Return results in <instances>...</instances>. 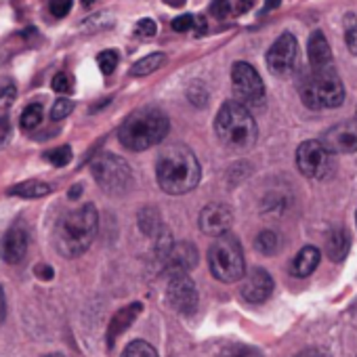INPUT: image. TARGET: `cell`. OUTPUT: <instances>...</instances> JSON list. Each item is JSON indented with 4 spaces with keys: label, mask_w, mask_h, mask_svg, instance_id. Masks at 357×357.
I'll list each match as a JSON object with an SVG mask.
<instances>
[{
    "label": "cell",
    "mask_w": 357,
    "mask_h": 357,
    "mask_svg": "<svg viewBox=\"0 0 357 357\" xmlns=\"http://www.w3.org/2000/svg\"><path fill=\"white\" fill-rule=\"evenodd\" d=\"M155 178L162 192L170 196L188 194L200 183V162L190 147L181 143L170 145L158 155Z\"/></svg>",
    "instance_id": "6da1fadb"
},
{
    "label": "cell",
    "mask_w": 357,
    "mask_h": 357,
    "mask_svg": "<svg viewBox=\"0 0 357 357\" xmlns=\"http://www.w3.org/2000/svg\"><path fill=\"white\" fill-rule=\"evenodd\" d=\"M97 227H99V217L93 204H82L80 208L66 213L59 219L53 236L57 252L63 255L66 259H76L84 255L97 236Z\"/></svg>",
    "instance_id": "7a4b0ae2"
},
{
    "label": "cell",
    "mask_w": 357,
    "mask_h": 357,
    "mask_svg": "<svg viewBox=\"0 0 357 357\" xmlns=\"http://www.w3.org/2000/svg\"><path fill=\"white\" fill-rule=\"evenodd\" d=\"M168 128L170 122L164 112H160L158 107H141L122 122L118 139L126 149L141 151L162 143L168 135Z\"/></svg>",
    "instance_id": "3957f363"
},
{
    "label": "cell",
    "mask_w": 357,
    "mask_h": 357,
    "mask_svg": "<svg viewBox=\"0 0 357 357\" xmlns=\"http://www.w3.org/2000/svg\"><path fill=\"white\" fill-rule=\"evenodd\" d=\"M219 141L227 149H250L257 143V122L252 114L238 101H227L215 120Z\"/></svg>",
    "instance_id": "277c9868"
},
{
    "label": "cell",
    "mask_w": 357,
    "mask_h": 357,
    "mask_svg": "<svg viewBox=\"0 0 357 357\" xmlns=\"http://www.w3.org/2000/svg\"><path fill=\"white\" fill-rule=\"evenodd\" d=\"M208 267L211 273L225 284H234L244 278V252L240 240L234 234L227 231L213 242V246L208 248Z\"/></svg>",
    "instance_id": "5b68a950"
},
{
    "label": "cell",
    "mask_w": 357,
    "mask_h": 357,
    "mask_svg": "<svg viewBox=\"0 0 357 357\" xmlns=\"http://www.w3.org/2000/svg\"><path fill=\"white\" fill-rule=\"evenodd\" d=\"M303 103L311 109H332L338 107L344 101V86L338 78V74L328 68L313 70L301 91Z\"/></svg>",
    "instance_id": "8992f818"
},
{
    "label": "cell",
    "mask_w": 357,
    "mask_h": 357,
    "mask_svg": "<svg viewBox=\"0 0 357 357\" xmlns=\"http://www.w3.org/2000/svg\"><path fill=\"white\" fill-rule=\"evenodd\" d=\"M91 172L95 176L97 185L109 196L126 194L132 185V170L128 162L114 153L97 155L91 164Z\"/></svg>",
    "instance_id": "52a82bcc"
},
{
    "label": "cell",
    "mask_w": 357,
    "mask_h": 357,
    "mask_svg": "<svg viewBox=\"0 0 357 357\" xmlns=\"http://www.w3.org/2000/svg\"><path fill=\"white\" fill-rule=\"evenodd\" d=\"M296 166L309 178H326L332 172V151L321 141H305L296 149Z\"/></svg>",
    "instance_id": "ba28073f"
},
{
    "label": "cell",
    "mask_w": 357,
    "mask_h": 357,
    "mask_svg": "<svg viewBox=\"0 0 357 357\" xmlns=\"http://www.w3.org/2000/svg\"><path fill=\"white\" fill-rule=\"evenodd\" d=\"M166 296H168V305L181 315H194L198 309V288L188 273L170 278Z\"/></svg>",
    "instance_id": "9c48e42d"
},
{
    "label": "cell",
    "mask_w": 357,
    "mask_h": 357,
    "mask_svg": "<svg viewBox=\"0 0 357 357\" xmlns=\"http://www.w3.org/2000/svg\"><path fill=\"white\" fill-rule=\"evenodd\" d=\"M298 55V45L296 38L290 32H284L269 49L267 53V66L275 76H286L292 72Z\"/></svg>",
    "instance_id": "30bf717a"
},
{
    "label": "cell",
    "mask_w": 357,
    "mask_h": 357,
    "mask_svg": "<svg viewBox=\"0 0 357 357\" xmlns=\"http://www.w3.org/2000/svg\"><path fill=\"white\" fill-rule=\"evenodd\" d=\"M231 80L236 86V93L244 99V101H259L265 93V84L259 76V72L246 63V61H238L231 70Z\"/></svg>",
    "instance_id": "8fae6325"
},
{
    "label": "cell",
    "mask_w": 357,
    "mask_h": 357,
    "mask_svg": "<svg viewBox=\"0 0 357 357\" xmlns=\"http://www.w3.org/2000/svg\"><path fill=\"white\" fill-rule=\"evenodd\" d=\"M30 248V231L24 223H15L0 240V257L9 265H17L26 259Z\"/></svg>",
    "instance_id": "7c38bea8"
},
{
    "label": "cell",
    "mask_w": 357,
    "mask_h": 357,
    "mask_svg": "<svg viewBox=\"0 0 357 357\" xmlns=\"http://www.w3.org/2000/svg\"><path fill=\"white\" fill-rule=\"evenodd\" d=\"M321 143L332 153H353L357 151V120H347L328 128L321 137Z\"/></svg>",
    "instance_id": "4fadbf2b"
},
{
    "label": "cell",
    "mask_w": 357,
    "mask_h": 357,
    "mask_svg": "<svg viewBox=\"0 0 357 357\" xmlns=\"http://www.w3.org/2000/svg\"><path fill=\"white\" fill-rule=\"evenodd\" d=\"M242 280L244 282L240 286V292H242V298L246 303H250V305L265 303L271 296V292H273V278L265 269H261V267H255Z\"/></svg>",
    "instance_id": "5bb4252c"
},
{
    "label": "cell",
    "mask_w": 357,
    "mask_h": 357,
    "mask_svg": "<svg viewBox=\"0 0 357 357\" xmlns=\"http://www.w3.org/2000/svg\"><path fill=\"white\" fill-rule=\"evenodd\" d=\"M231 223H234V213L225 204L213 202V204L204 206L202 213H200V229L206 236L219 238V236L229 231Z\"/></svg>",
    "instance_id": "9a60e30c"
},
{
    "label": "cell",
    "mask_w": 357,
    "mask_h": 357,
    "mask_svg": "<svg viewBox=\"0 0 357 357\" xmlns=\"http://www.w3.org/2000/svg\"><path fill=\"white\" fill-rule=\"evenodd\" d=\"M196 265H198V248L192 242H178L172 244L162 269L172 278V275L190 273Z\"/></svg>",
    "instance_id": "2e32d148"
},
{
    "label": "cell",
    "mask_w": 357,
    "mask_h": 357,
    "mask_svg": "<svg viewBox=\"0 0 357 357\" xmlns=\"http://www.w3.org/2000/svg\"><path fill=\"white\" fill-rule=\"evenodd\" d=\"M141 309H143L141 303H130V305L122 307L118 313H114V317H112V321L107 326V347L109 349L116 344L118 336L124 334L128 330V326L137 319V315L141 313Z\"/></svg>",
    "instance_id": "e0dca14e"
},
{
    "label": "cell",
    "mask_w": 357,
    "mask_h": 357,
    "mask_svg": "<svg viewBox=\"0 0 357 357\" xmlns=\"http://www.w3.org/2000/svg\"><path fill=\"white\" fill-rule=\"evenodd\" d=\"M307 53H309V63L313 70L328 68L332 63V51L321 32H313L307 43Z\"/></svg>",
    "instance_id": "ac0fdd59"
},
{
    "label": "cell",
    "mask_w": 357,
    "mask_h": 357,
    "mask_svg": "<svg viewBox=\"0 0 357 357\" xmlns=\"http://www.w3.org/2000/svg\"><path fill=\"white\" fill-rule=\"evenodd\" d=\"M319 259H321V255H319V250L315 246H305L294 257V261L290 265V273L294 278H307V275H311L317 269Z\"/></svg>",
    "instance_id": "d6986e66"
},
{
    "label": "cell",
    "mask_w": 357,
    "mask_h": 357,
    "mask_svg": "<svg viewBox=\"0 0 357 357\" xmlns=\"http://www.w3.org/2000/svg\"><path fill=\"white\" fill-rule=\"evenodd\" d=\"M349 248H351V238H349V231L338 227V229H332L328 240H326V255L338 263L342 261L347 255H349Z\"/></svg>",
    "instance_id": "ffe728a7"
},
{
    "label": "cell",
    "mask_w": 357,
    "mask_h": 357,
    "mask_svg": "<svg viewBox=\"0 0 357 357\" xmlns=\"http://www.w3.org/2000/svg\"><path fill=\"white\" fill-rule=\"evenodd\" d=\"M49 194H51V185H47L43 181H24V183L9 190V196H20V198H26V200L45 198Z\"/></svg>",
    "instance_id": "44dd1931"
},
{
    "label": "cell",
    "mask_w": 357,
    "mask_h": 357,
    "mask_svg": "<svg viewBox=\"0 0 357 357\" xmlns=\"http://www.w3.org/2000/svg\"><path fill=\"white\" fill-rule=\"evenodd\" d=\"M139 227H141V231H143L145 236L155 238V236L164 229V225H162V217H160L158 208H153V206L143 208V211L139 213Z\"/></svg>",
    "instance_id": "7402d4cb"
},
{
    "label": "cell",
    "mask_w": 357,
    "mask_h": 357,
    "mask_svg": "<svg viewBox=\"0 0 357 357\" xmlns=\"http://www.w3.org/2000/svg\"><path fill=\"white\" fill-rule=\"evenodd\" d=\"M280 246H282V240H280V236H278L275 231H271V229L261 231V234L257 236V240H255V248H257L261 255H265V257L275 255V252L280 250Z\"/></svg>",
    "instance_id": "603a6c76"
},
{
    "label": "cell",
    "mask_w": 357,
    "mask_h": 357,
    "mask_svg": "<svg viewBox=\"0 0 357 357\" xmlns=\"http://www.w3.org/2000/svg\"><path fill=\"white\" fill-rule=\"evenodd\" d=\"M164 59H166L164 53H151V55L139 59V61L130 68V74H132V76H147V74L160 70V66L164 63Z\"/></svg>",
    "instance_id": "cb8c5ba5"
},
{
    "label": "cell",
    "mask_w": 357,
    "mask_h": 357,
    "mask_svg": "<svg viewBox=\"0 0 357 357\" xmlns=\"http://www.w3.org/2000/svg\"><path fill=\"white\" fill-rule=\"evenodd\" d=\"M40 122H43V105L40 103H30L22 114V128L24 130H34Z\"/></svg>",
    "instance_id": "d4e9b609"
},
{
    "label": "cell",
    "mask_w": 357,
    "mask_h": 357,
    "mask_svg": "<svg viewBox=\"0 0 357 357\" xmlns=\"http://www.w3.org/2000/svg\"><path fill=\"white\" fill-rule=\"evenodd\" d=\"M120 357H158V351L145 340H132Z\"/></svg>",
    "instance_id": "484cf974"
},
{
    "label": "cell",
    "mask_w": 357,
    "mask_h": 357,
    "mask_svg": "<svg viewBox=\"0 0 357 357\" xmlns=\"http://www.w3.org/2000/svg\"><path fill=\"white\" fill-rule=\"evenodd\" d=\"M17 99V86L11 78H0V109H7Z\"/></svg>",
    "instance_id": "4316f807"
},
{
    "label": "cell",
    "mask_w": 357,
    "mask_h": 357,
    "mask_svg": "<svg viewBox=\"0 0 357 357\" xmlns=\"http://www.w3.org/2000/svg\"><path fill=\"white\" fill-rule=\"evenodd\" d=\"M208 91H206V86L202 84V82H192L190 86H188V99L196 105V107H206L208 105Z\"/></svg>",
    "instance_id": "83f0119b"
},
{
    "label": "cell",
    "mask_w": 357,
    "mask_h": 357,
    "mask_svg": "<svg viewBox=\"0 0 357 357\" xmlns=\"http://www.w3.org/2000/svg\"><path fill=\"white\" fill-rule=\"evenodd\" d=\"M45 158H47L53 166L61 168V166H68V164H70V160H72V149H70L68 145H63V147H57V149L47 151Z\"/></svg>",
    "instance_id": "f1b7e54d"
},
{
    "label": "cell",
    "mask_w": 357,
    "mask_h": 357,
    "mask_svg": "<svg viewBox=\"0 0 357 357\" xmlns=\"http://www.w3.org/2000/svg\"><path fill=\"white\" fill-rule=\"evenodd\" d=\"M344 40H347L349 51L357 55V17L353 15H347V22H344Z\"/></svg>",
    "instance_id": "f546056e"
},
{
    "label": "cell",
    "mask_w": 357,
    "mask_h": 357,
    "mask_svg": "<svg viewBox=\"0 0 357 357\" xmlns=\"http://www.w3.org/2000/svg\"><path fill=\"white\" fill-rule=\"evenodd\" d=\"M118 53L116 51H103V53H99V57H97V63H99V68H101V72L105 74V76H109L114 70H116V66H118Z\"/></svg>",
    "instance_id": "4dcf8cb0"
},
{
    "label": "cell",
    "mask_w": 357,
    "mask_h": 357,
    "mask_svg": "<svg viewBox=\"0 0 357 357\" xmlns=\"http://www.w3.org/2000/svg\"><path fill=\"white\" fill-rule=\"evenodd\" d=\"M221 357H263L259 349L255 347H248V344H236V347H229L227 351L221 353Z\"/></svg>",
    "instance_id": "1f68e13d"
},
{
    "label": "cell",
    "mask_w": 357,
    "mask_h": 357,
    "mask_svg": "<svg viewBox=\"0 0 357 357\" xmlns=\"http://www.w3.org/2000/svg\"><path fill=\"white\" fill-rule=\"evenodd\" d=\"M72 109H74V103H72L70 99H57V101L53 103L51 118H53V120H63V118H68V116L72 114Z\"/></svg>",
    "instance_id": "d6a6232c"
},
{
    "label": "cell",
    "mask_w": 357,
    "mask_h": 357,
    "mask_svg": "<svg viewBox=\"0 0 357 357\" xmlns=\"http://www.w3.org/2000/svg\"><path fill=\"white\" fill-rule=\"evenodd\" d=\"M53 89H55L57 93H72V91H74V80H72V76H70L68 72L55 74V78H53Z\"/></svg>",
    "instance_id": "836d02e7"
},
{
    "label": "cell",
    "mask_w": 357,
    "mask_h": 357,
    "mask_svg": "<svg viewBox=\"0 0 357 357\" xmlns=\"http://www.w3.org/2000/svg\"><path fill=\"white\" fill-rule=\"evenodd\" d=\"M72 3H74V0H51V3H49V11H51L53 17L61 20V17H66L70 13Z\"/></svg>",
    "instance_id": "e575fe53"
},
{
    "label": "cell",
    "mask_w": 357,
    "mask_h": 357,
    "mask_svg": "<svg viewBox=\"0 0 357 357\" xmlns=\"http://www.w3.org/2000/svg\"><path fill=\"white\" fill-rule=\"evenodd\" d=\"M155 32H158V26H155V22L149 20V17L141 20V22L135 26V34L141 36V38H151V36H155Z\"/></svg>",
    "instance_id": "d590c367"
},
{
    "label": "cell",
    "mask_w": 357,
    "mask_h": 357,
    "mask_svg": "<svg viewBox=\"0 0 357 357\" xmlns=\"http://www.w3.org/2000/svg\"><path fill=\"white\" fill-rule=\"evenodd\" d=\"M194 24H196V17L194 15H181V17H176L172 22V30L174 32H188V30L194 28Z\"/></svg>",
    "instance_id": "8d00e7d4"
},
{
    "label": "cell",
    "mask_w": 357,
    "mask_h": 357,
    "mask_svg": "<svg viewBox=\"0 0 357 357\" xmlns=\"http://www.w3.org/2000/svg\"><path fill=\"white\" fill-rule=\"evenodd\" d=\"M211 13L217 15V17H225L229 13V0H213Z\"/></svg>",
    "instance_id": "74e56055"
},
{
    "label": "cell",
    "mask_w": 357,
    "mask_h": 357,
    "mask_svg": "<svg viewBox=\"0 0 357 357\" xmlns=\"http://www.w3.org/2000/svg\"><path fill=\"white\" fill-rule=\"evenodd\" d=\"M9 139H11V124H9V118L3 116L0 118V147H3Z\"/></svg>",
    "instance_id": "f35d334b"
},
{
    "label": "cell",
    "mask_w": 357,
    "mask_h": 357,
    "mask_svg": "<svg viewBox=\"0 0 357 357\" xmlns=\"http://www.w3.org/2000/svg\"><path fill=\"white\" fill-rule=\"evenodd\" d=\"M34 271H36V275H38L40 280H47V282L53 280V275H55V273H53V267H49V265H38Z\"/></svg>",
    "instance_id": "ab89813d"
},
{
    "label": "cell",
    "mask_w": 357,
    "mask_h": 357,
    "mask_svg": "<svg viewBox=\"0 0 357 357\" xmlns=\"http://www.w3.org/2000/svg\"><path fill=\"white\" fill-rule=\"evenodd\" d=\"M294 357H324V353L319 349H305V351L296 353Z\"/></svg>",
    "instance_id": "60d3db41"
},
{
    "label": "cell",
    "mask_w": 357,
    "mask_h": 357,
    "mask_svg": "<svg viewBox=\"0 0 357 357\" xmlns=\"http://www.w3.org/2000/svg\"><path fill=\"white\" fill-rule=\"evenodd\" d=\"M194 30H196V34H198V36H202V34H204V30H206V22H204V17H196Z\"/></svg>",
    "instance_id": "b9f144b4"
},
{
    "label": "cell",
    "mask_w": 357,
    "mask_h": 357,
    "mask_svg": "<svg viewBox=\"0 0 357 357\" xmlns=\"http://www.w3.org/2000/svg\"><path fill=\"white\" fill-rule=\"evenodd\" d=\"M70 200H76V198H80L82 196V185H72V190H70Z\"/></svg>",
    "instance_id": "7bdbcfd3"
},
{
    "label": "cell",
    "mask_w": 357,
    "mask_h": 357,
    "mask_svg": "<svg viewBox=\"0 0 357 357\" xmlns=\"http://www.w3.org/2000/svg\"><path fill=\"white\" fill-rule=\"evenodd\" d=\"M5 311H7V305H5V292H3V288H0V321H3V317H5Z\"/></svg>",
    "instance_id": "ee69618b"
},
{
    "label": "cell",
    "mask_w": 357,
    "mask_h": 357,
    "mask_svg": "<svg viewBox=\"0 0 357 357\" xmlns=\"http://www.w3.org/2000/svg\"><path fill=\"white\" fill-rule=\"evenodd\" d=\"M250 7H252V0H240V5H238V13H246Z\"/></svg>",
    "instance_id": "f6af8a7d"
},
{
    "label": "cell",
    "mask_w": 357,
    "mask_h": 357,
    "mask_svg": "<svg viewBox=\"0 0 357 357\" xmlns=\"http://www.w3.org/2000/svg\"><path fill=\"white\" fill-rule=\"evenodd\" d=\"M278 7H280V0H267L265 11H271V9H278Z\"/></svg>",
    "instance_id": "bcb514c9"
},
{
    "label": "cell",
    "mask_w": 357,
    "mask_h": 357,
    "mask_svg": "<svg viewBox=\"0 0 357 357\" xmlns=\"http://www.w3.org/2000/svg\"><path fill=\"white\" fill-rule=\"evenodd\" d=\"M45 357H63L61 353H49V355H45Z\"/></svg>",
    "instance_id": "7dc6e473"
},
{
    "label": "cell",
    "mask_w": 357,
    "mask_h": 357,
    "mask_svg": "<svg viewBox=\"0 0 357 357\" xmlns=\"http://www.w3.org/2000/svg\"><path fill=\"white\" fill-rule=\"evenodd\" d=\"M82 3H84V7H91V3H93V0H82Z\"/></svg>",
    "instance_id": "c3c4849f"
}]
</instances>
